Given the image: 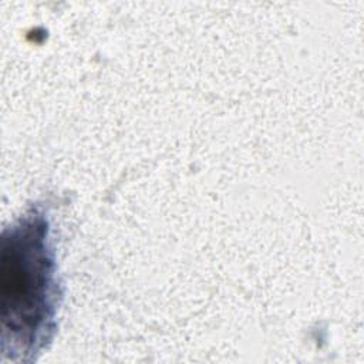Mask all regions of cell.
I'll use <instances>...</instances> for the list:
<instances>
[{
  "instance_id": "6da1fadb",
  "label": "cell",
  "mask_w": 364,
  "mask_h": 364,
  "mask_svg": "<svg viewBox=\"0 0 364 364\" xmlns=\"http://www.w3.org/2000/svg\"><path fill=\"white\" fill-rule=\"evenodd\" d=\"M0 276L4 341H11V353H36L53 331L60 296L50 223L41 208L4 235Z\"/></svg>"
}]
</instances>
